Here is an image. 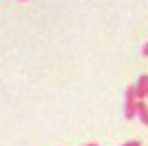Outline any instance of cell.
Listing matches in <instances>:
<instances>
[{"mask_svg":"<svg viewBox=\"0 0 148 146\" xmlns=\"http://www.w3.org/2000/svg\"><path fill=\"white\" fill-rule=\"evenodd\" d=\"M137 93H135V85H128L126 89V96H124V117L128 120H132L133 117H137Z\"/></svg>","mask_w":148,"mask_h":146,"instance_id":"cell-1","label":"cell"},{"mask_svg":"<svg viewBox=\"0 0 148 146\" xmlns=\"http://www.w3.org/2000/svg\"><path fill=\"white\" fill-rule=\"evenodd\" d=\"M135 93H137V98L143 100V98H148V76H141L135 85Z\"/></svg>","mask_w":148,"mask_h":146,"instance_id":"cell-2","label":"cell"},{"mask_svg":"<svg viewBox=\"0 0 148 146\" xmlns=\"http://www.w3.org/2000/svg\"><path fill=\"white\" fill-rule=\"evenodd\" d=\"M137 117L145 126H148V106L143 100H137Z\"/></svg>","mask_w":148,"mask_h":146,"instance_id":"cell-3","label":"cell"},{"mask_svg":"<svg viewBox=\"0 0 148 146\" xmlns=\"http://www.w3.org/2000/svg\"><path fill=\"white\" fill-rule=\"evenodd\" d=\"M122 146H141V143H139V141H130V143L122 144Z\"/></svg>","mask_w":148,"mask_h":146,"instance_id":"cell-4","label":"cell"},{"mask_svg":"<svg viewBox=\"0 0 148 146\" xmlns=\"http://www.w3.org/2000/svg\"><path fill=\"white\" fill-rule=\"evenodd\" d=\"M143 54H145V56H146V57H148V43H146V44H145V48H143Z\"/></svg>","mask_w":148,"mask_h":146,"instance_id":"cell-5","label":"cell"},{"mask_svg":"<svg viewBox=\"0 0 148 146\" xmlns=\"http://www.w3.org/2000/svg\"><path fill=\"white\" fill-rule=\"evenodd\" d=\"M83 146H98L96 143H89V144H83Z\"/></svg>","mask_w":148,"mask_h":146,"instance_id":"cell-6","label":"cell"},{"mask_svg":"<svg viewBox=\"0 0 148 146\" xmlns=\"http://www.w3.org/2000/svg\"><path fill=\"white\" fill-rule=\"evenodd\" d=\"M22 2H26V0H22Z\"/></svg>","mask_w":148,"mask_h":146,"instance_id":"cell-7","label":"cell"}]
</instances>
